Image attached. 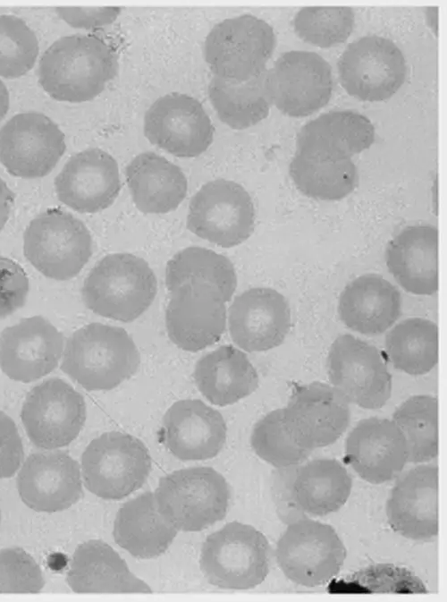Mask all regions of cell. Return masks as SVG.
<instances>
[{"label": "cell", "mask_w": 447, "mask_h": 602, "mask_svg": "<svg viewBox=\"0 0 447 602\" xmlns=\"http://www.w3.org/2000/svg\"><path fill=\"white\" fill-rule=\"evenodd\" d=\"M118 72L115 51L95 35L73 34L55 40L42 55L38 82L54 99L82 103L94 99Z\"/></svg>", "instance_id": "obj_1"}, {"label": "cell", "mask_w": 447, "mask_h": 602, "mask_svg": "<svg viewBox=\"0 0 447 602\" xmlns=\"http://www.w3.org/2000/svg\"><path fill=\"white\" fill-rule=\"evenodd\" d=\"M139 362L138 348L126 330L90 323L67 339L61 369L85 389L103 391L132 377Z\"/></svg>", "instance_id": "obj_2"}, {"label": "cell", "mask_w": 447, "mask_h": 602, "mask_svg": "<svg viewBox=\"0 0 447 602\" xmlns=\"http://www.w3.org/2000/svg\"><path fill=\"white\" fill-rule=\"evenodd\" d=\"M156 276L143 259L129 253L109 254L99 260L81 289L86 307L111 319L131 322L152 304Z\"/></svg>", "instance_id": "obj_3"}, {"label": "cell", "mask_w": 447, "mask_h": 602, "mask_svg": "<svg viewBox=\"0 0 447 602\" xmlns=\"http://www.w3.org/2000/svg\"><path fill=\"white\" fill-rule=\"evenodd\" d=\"M271 547L255 527L226 523L203 543L199 565L207 581L219 589L245 590L261 584L270 571Z\"/></svg>", "instance_id": "obj_4"}, {"label": "cell", "mask_w": 447, "mask_h": 602, "mask_svg": "<svg viewBox=\"0 0 447 602\" xmlns=\"http://www.w3.org/2000/svg\"><path fill=\"white\" fill-rule=\"evenodd\" d=\"M163 517L177 530L200 531L226 515L230 489L211 467L174 471L159 480L154 493Z\"/></svg>", "instance_id": "obj_5"}, {"label": "cell", "mask_w": 447, "mask_h": 602, "mask_svg": "<svg viewBox=\"0 0 447 602\" xmlns=\"http://www.w3.org/2000/svg\"><path fill=\"white\" fill-rule=\"evenodd\" d=\"M151 456L139 438L118 431L94 438L81 455L85 487L107 500H119L140 488L151 471Z\"/></svg>", "instance_id": "obj_6"}, {"label": "cell", "mask_w": 447, "mask_h": 602, "mask_svg": "<svg viewBox=\"0 0 447 602\" xmlns=\"http://www.w3.org/2000/svg\"><path fill=\"white\" fill-rule=\"evenodd\" d=\"M276 45L271 25L251 14L216 23L204 43V58L215 77L242 82L266 69Z\"/></svg>", "instance_id": "obj_7"}, {"label": "cell", "mask_w": 447, "mask_h": 602, "mask_svg": "<svg viewBox=\"0 0 447 602\" xmlns=\"http://www.w3.org/2000/svg\"><path fill=\"white\" fill-rule=\"evenodd\" d=\"M23 252L43 276L66 281L75 277L92 254V238L86 225L72 214L48 209L26 227Z\"/></svg>", "instance_id": "obj_8"}, {"label": "cell", "mask_w": 447, "mask_h": 602, "mask_svg": "<svg viewBox=\"0 0 447 602\" xmlns=\"http://www.w3.org/2000/svg\"><path fill=\"white\" fill-rule=\"evenodd\" d=\"M346 548L329 524L308 518L291 522L278 539L274 556L285 577L315 588L323 586L341 571Z\"/></svg>", "instance_id": "obj_9"}, {"label": "cell", "mask_w": 447, "mask_h": 602, "mask_svg": "<svg viewBox=\"0 0 447 602\" xmlns=\"http://www.w3.org/2000/svg\"><path fill=\"white\" fill-rule=\"evenodd\" d=\"M187 226L197 236L220 247L237 246L254 230L255 208L251 197L233 181H210L191 198Z\"/></svg>", "instance_id": "obj_10"}, {"label": "cell", "mask_w": 447, "mask_h": 602, "mask_svg": "<svg viewBox=\"0 0 447 602\" xmlns=\"http://www.w3.org/2000/svg\"><path fill=\"white\" fill-rule=\"evenodd\" d=\"M328 377L349 403L382 408L392 394V376L380 351L352 335H339L327 358Z\"/></svg>", "instance_id": "obj_11"}, {"label": "cell", "mask_w": 447, "mask_h": 602, "mask_svg": "<svg viewBox=\"0 0 447 602\" xmlns=\"http://www.w3.org/2000/svg\"><path fill=\"white\" fill-rule=\"evenodd\" d=\"M342 88L350 96L369 102L390 98L403 85L407 66L401 49L376 35L351 42L338 61Z\"/></svg>", "instance_id": "obj_12"}, {"label": "cell", "mask_w": 447, "mask_h": 602, "mask_svg": "<svg viewBox=\"0 0 447 602\" xmlns=\"http://www.w3.org/2000/svg\"><path fill=\"white\" fill-rule=\"evenodd\" d=\"M82 395L61 378H49L27 394L21 418L30 440L39 448L55 450L70 445L86 420Z\"/></svg>", "instance_id": "obj_13"}, {"label": "cell", "mask_w": 447, "mask_h": 602, "mask_svg": "<svg viewBox=\"0 0 447 602\" xmlns=\"http://www.w3.org/2000/svg\"><path fill=\"white\" fill-rule=\"evenodd\" d=\"M333 86L330 64L315 52H286L266 70L272 104L292 117L308 116L325 106Z\"/></svg>", "instance_id": "obj_14"}, {"label": "cell", "mask_w": 447, "mask_h": 602, "mask_svg": "<svg viewBox=\"0 0 447 602\" xmlns=\"http://www.w3.org/2000/svg\"><path fill=\"white\" fill-rule=\"evenodd\" d=\"M65 149L63 132L41 113L17 114L0 129V163L16 177L47 175Z\"/></svg>", "instance_id": "obj_15"}, {"label": "cell", "mask_w": 447, "mask_h": 602, "mask_svg": "<svg viewBox=\"0 0 447 602\" xmlns=\"http://www.w3.org/2000/svg\"><path fill=\"white\" fill-rule=\"evenodd\" d=\"M350 403L333 386L313 382L296 388L283 408V426L299 447L312 452L336 442L347 429Z\"/></svg>", "instance_id": "obj_16"}, {"label": "cell", "mask_w": 447, "mask_h": 602, "mask_svg": "<svg viewBox=\"0 0 447 602\" xmlns=\"http://www.w3.org/2000/svg\"><path fill=\"white\" fill-rule=\"evenodd\" d=\"M225 302L215 287L198 279L173 289L165 311L171 341L192 352L218 342L226 326Z\"/></svg>", "instance_id": "obj_17"}, {"label": "cell", "mask_w": 447, "mask_h": 602, "mask_svg": "<svg viewBox=\"0 0 447 602\" xmlns=\"http://www.w3.org/2000/svg\"><path fill=\"white\" fill-rule=\"evenodd\" d=\"M144 134L154 145L178 157H196L214 139V126L202 104L182 93L157 98L144 116Z\"/></svg>", "instance_id": "obj_18"}, {"label": "cell", "mask_w": 447, "mask_h": 602, "mask_svg": "<svg viewBox=\"0 0 447 602\" xmlns=\"http://www.w3.org/2000/svg\"><path fill=\"white\" fill-rule=\"evenodd\" d=\"M63 348V334L48 319L25 318L0 335V369L12 380L30 383L58 366Z\"/></svg>", "instance_id": "obj_19"}, {"label": "cell", "mask_w": 447, "mask_h": 602, "mask_svg": "<svg viewBox=\"0 0 447 602\" xmlns=\"http://www.w3.org/2000/svg\"><path fill=\"white\" fill-rule=\"evenodd\" d=\"M439 469L420 464L401 474L386 504L390 527L401 536L432 541L439 532Z\"/></svg>", "instance_id": "obj_20"}, {"label": "cell", "mask_w": 447, "mask_h": 602, "mask_svg": "<svg viewBox=\"0 0 447 602\" xmlns=\"http://www.w3.org/2000/svg\"><path fill=\"white\" fill-rule=\"evenodd\" d=\"M17 489L22 502L36 512L66 510L82 495L80 467L63 451L32 454L20 467Z\"/></svg>", "instance_id": "obj_21"}, {"label": "cell", "mask_w": 447, "mask_h": 602, "mask_svg": "<svg viewBox=\"0 0 447 602\" xmlns=\"http://www.w3.org/2000/svg\"><path fill=\"white\" fill-rule=\"evenodd\" d=\"M291 324L285 297L274 289L255 287L235 297L228 325L234 343L248 352H265L283 343Z\"/></svg>", "instance_id": "obj_22"}, {"label": "cell", "mask_w": 447, "mask_h": 602, "mask_svg": "<svg viewBox=\"0 0 447 602\" xmlns=\"http://www.w3.org/2000/svg\"><path fill=\"white\" fill-rule=\"evenodd\" d=\"M58 199L79 213L109 208L121 190L119 167L106 151L93 148L73 155L55 179Z\"/></svg>", "instance_id": "obj_23"}, {"label": "cell", "mask_w": 447, "mask_h": 602, "mask_svg": "<svg viewBox=\"0 0 447 602\" xmlns=\"http://www.w3.org/2000/svg\"><path fill=\"white\" fill-rule=\"evenodd\" d=\"M345 460L365 481L383 484L401 474L408 462L406 441L392 420L364 419L346 438Z\"/></svg>", "instance_id": "obj_24"}, {"label": "cell", "mask_w": 447, "mask_h": 602, "mask_svg": "<svg viewBox=\"0 0 447 602\" xmlns=\"http://www.w3.org/2000/svg\"><path fill=\"white\" fill-rule=\"evenodd\" d=\"M222 414L198 399L175 402L163 418V437L170 453L181 461L214 458L226 440Z\"/></svg>", "instance_id": "obj_25"}, {"label": "cell", "mask_w": 447, "mask_h": 602, "mask_svg": "<svg viewBox=\"0 0 447 602\" xmlns=\"http://www.w3.org/2000/svg\"><path fill=\"white\" fill-rule=\"evenodd\" d=\"M374 140L375 128L367 117L350 110L331 111L301 128L295 155L319 162L347 160L368 148Z\"/></svg>", "instance_id": "obj_26"}, {"label": "cell", "mask_w": 447, "mask_h": 602, "mask_svg": "<svg viewBox=\"0 0 447 602\" xmlns=\"http://www.w3.org/2000/svg\"><path fill=\"white\" fill-rule=\"evenodd\" d=\"M438 239L435 226L418 225L404 228L389 242L386 266L405 291L416 295L438 291Z\"/></svg>", "instance_id": "obj_27"}, {"label": "cell", "mask_w": 447, "mask_h": 602, "mask_svg": "<svg viewBox=\"0 0 447 602\" xmlns=\"http://www.w3.org/2000/svg\"><path fill=\"white\" fill-rule=\"evenodd\" d=\"M338 312L350 329L366 335H378L400 318L401 296L399 290L382 276L362 275L342 292Z\"/></svg>", "instance_id": "obj_28"}, {"label": "cell", "mask_w": 447, "mask_h": 602, "mask_svg": "<svg viewBox=\"0 0 447 602\" xmlns=\"http://www.w3.org/2000/svg\"><path fill=\"white\" fill-rule=\"evenodd\" d=\"M66 581L75 593H151L108 544L89 539L73 552Z\"/></svg>", "instance_id": "obj_29"}, {"label": "cell", "mask_w": 447, "mask_h": 602, "mask_svg": "<svg viewBox=\"0 0 447 602\" xmlns=\"http://www.w3.org/2000/svg\"><path fill=\"white\" fill-rule=\"evenodd\" d=\"M125 176L136 208L146 214L173 211L187 194L188 182L181 168L154 152L136 156Z\"/></svg>", "instance_id": "obj_30"}, {"label": "cell", "mask_w": 447, "mask_h": 602, "mask_svg": "<svg viewBox=\"0 0 447 602\" xmlns=\"http://www.w3.org/2000/svg\"><path fill=\"white\" fill-rule=\"evenodd\" d=\"M177 531L160 513L154 493L148 491L127 501L119 509L113 536L116 544L131 555L150 559L169 548Z\"/></svg>", "instance_id": "obj_31"}, {"label": "cell", "mask_w": 447, "mask_h": 602, "mask_svg": "<svg viewBox=\"0 0 447 602\" xmlns=\"http://www.w3.org/2000/svg\"><path fill=\"white\" fill-rule=\"evenodd\" d=\"M194 380L212 404L226 406L251 394L258 386V375L240 350L222 345L198 360Z\"/></svg>", "instance_id": "obj_32"}, {"label": "cell", "mask_w": 447, "mask_h": 602, "mask_svg": "<svg viewBox=\"0 0 447 602\" xmlns=\"http://www.w3.org/2000/svg\"><path fill=\"white\" fill-rule=\"evenodd\" d=\"M351 488V477L339 461L320 458L309 461L297 470L290 493L300 512L325 516L339 511L345 504Z\"/></svg>", "instance_id": "obj_33"}, {"label": "cell", "mask_w": 447, "mask_h": 602, "mask_svg": "<svg viewBox=\"0 0 447 602\" xmlns=\"http://www.w3.org/2000/svg\"><path fill=\"white\" fill-rule=\"evenodd\" d=\"M208 96L219 119L235 130L247 129L264 120L272 105L266 88V70L242 82L214 76L208 85Z\"/></svg>", "instance_id": "obj_34"}, {"label": "cell", "mask_w": 447, "mask_h": 602, "mask_svg": "<svg viewBox=\"0 0 447 602\" xmlns=\"http://www.w3.org/2000/svg\"><path fill=\"white\" fill-rule=\"evenodd\" d=\"M384 346L395 369L412 376L425 375L438 362V326L426 318H407L387 333Z\"/></svg>", "instance_id": "obj_35"}, {"label": "cell", "mask_w": 447, "mask_h": 602, "mask_svg": "<svg viewBox=\"0 0 447 602\" xmlns=\"http://www.w3.org/2000/svg\"><path fill=\"white\" fill-rule=\"evenodd\" d=\"M438 400L428 394L413 395L393 412L392 420L402 433L408 462L425 463L439 452Z\"/></svg>", "instance_id": "obj_36"}, {"label": "cell", "mask_w": 447, "mask_h": 602, "mask_svg": "<svg viewBox=\"0 0 447 602\" xmlns=\"http://www.w3.org/2000/svg\"><path fill=\"white\" fill-rule=\"evenodd\" d=\"M191 279L213 285L226 302L237 286L236 272L230 259L202 247L183 249L167 262L165 284L170 292Z\"/></svg>", "instance_id": "obj_37"}, {"label": "cell", "mask_w": 447, "mask_h": 602, "mask_svg": "<svg viewBox=\"0 0 447 602\" xmlns=\"http://www.w3.org/2000/svg\"><path fill=\"white\" fill-rule=\"evenodd\" d=\"M289 172L302 194L321 200H339L347 197L354 190L358 179L357 168L351 159L319 162L295 155Z\"/></svg>", "instance_id": "obj_38"}, {"label": "cell", "mask_w": 447, "mask_h": 602, "mask_svg": "<svg viewBox=\"0 0 447 602\" xmlns=\"http://www.w3.org/2000/svg\"><path fill=\"white\" fill-rule=\"evenodd\" d=\"M354 25L355 13L345 6L305 7L293 20L294 30L301 39L324 48L345 42Z\"/></svg>", "instance_id": "obj_39"}, {"label": "cell", "mask_w": 447, "mask_h": 602, "mask_svg": "<svg viewBox=\"0 0 447 602\" xmlns=\"http://www.w3.org/2000/svg\"><path fill=\"white\" fill-rule=\"evenodd\" d=\"M250 444L259 458L277 469L297 466L311 453L298 446L287 435L283 426V408L268 412L256 423Z\"/></svg>", "instance_id": "obj_40"}, {"label": "cell", "mask_w": 447, "mask_h": 602, "mask_svg": "<svg viewBox=\"0 0 447 602\" xmlns=\"http://www.w3.org/2000/svg\"><path fill=\"white\" fill-rule=\"evenodd\" d=\"M35 32L21 18L0 15V77L14 79L30 72L38 58Z\"/></svg>", "instance_id": "obj_41"}, {"label": "cell", "mask_w": 447, "mask_h": 602, "mask_svg": "<svg viewBox=\"0 0 447 602\" xmlns=\"http://www.w3.org/2000/svg\"><path fill=\"white\" fill-rule=\"evenodd\" d=\"M42 570L21 547L0 549V593H38L44 588Z\"/></svg>", "instance_id": "obj_42"}, {"label": "cell", "mask_w": 447, "mask_h": 602, "mask_svg": "<svg viewBox=\"0 0 447 602\" xmlns=\"http://www.w3.org/2000/svg\"><path fill=\"white\" fill-rule=\"evenodd\" d=\"M30 281L23 268L14 260L0 256V319H3L26 302Z\"/></svg>", "instance_id": "obj_43"}, {"label": "cell", "mask_w": 447, "mask_h": 602, "mask_svg": "<svg viewBox=\"0 0 447 602\" xmlns=\"http://www.w3.org/2000/svg\"><path fill=\"white\" fill-rule=\"evenodd\" d=\"M24 458L21 436L14 421L0 411V479L11 478Z\"/></svg>", "instance_id": "obj_44"}, {"label": "cell", "mask_w": 447, "mask_h": 602, "mask_svg": "<svg viewBox=\"0 0 447 602\" xmlns=\"http://www.w3.org/2000/svg\"><path fill=\"white\" fill-rule=\"evenodd\" d=\"M57 15L67 24L78 29H97L113 23L122 12L118 6L55 7Z\"/></svg>", "instance_id": "obj_45"}, {"label": "cell", "mask_w": 447, "mask_h": 602, "mask_svg": "<svg viewBox=\"0 0 447 602\" xmlns=\"http://www.w3.org/2000/svg\"><path fill=\"white\" fill-rule=\"evenodd\" d=\"M14 201L13 192L0 178V232L6 225Z\"/></svg>", "instance_id": "obj_46"}, {"label": "cell", "mask_w": 447, "mask_h": 602, "mask_svg": "<svg viewBox=\"0 0 447 602\" xmlns=\"http://www.w3.org/2000/svg\"><path fill=\"white\" fill-rule=\"evenodd\" d=\"M10 96L5 84L0 80V121L9 110Z\"/></svg>", "instance_id": "obj_47"}, {"label": "cell", "mask_w": 447, "mask_h": 602, "mask_svg": "<svg viewBox=\"0 0 447 602\" xmlns=\"http://www.w3.org/2000/svg\"><path fill=\"white\" fill-rule=\"evenodd\" d=\"M0 522H1V510H0Z\"/></svg>", "instance_id": "obj_48"}]
</instances>
